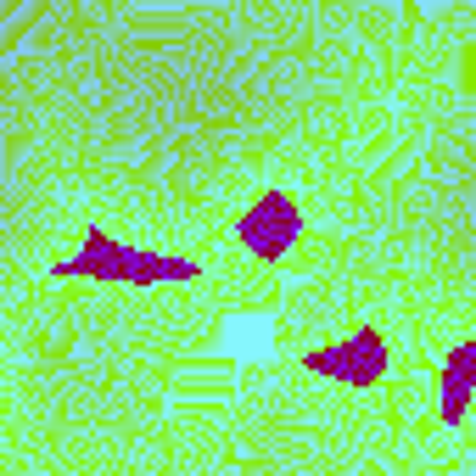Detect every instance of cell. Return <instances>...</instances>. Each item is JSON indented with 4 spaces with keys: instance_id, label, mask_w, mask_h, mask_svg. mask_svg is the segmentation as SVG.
Listing matches in <instances>:
<instances>
[{
    "instance_id": "obj_1",
    "label": "cell",
    "mask_w": 476,
    "mask_h": 476,
    "mask_svg": "<svg viewBox=\"0 0 476 476\" xmlns=\"http://www.w3.org/2000/svg\"><path fill=\"white\" fill-rule=\"evenodd\" d=\"M236 347V354H258V347L269 342V325H230V337H224Z\"/></svg>"
}]
</instances>
